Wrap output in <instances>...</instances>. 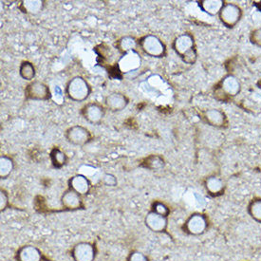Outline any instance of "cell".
I'll return each instance as SVG.
<instances>
[{
  "instance_id": "obj_1",
  "label": "cell",
  "mask_w": 261,
  "mask_h": 261,
  "mask_svg": "<svg viewBox=\"0 0 261 261\" xmlns=\"http://www.w3.org/2000/svg\"><path fill=\"white\" fill-rule=\"evenodd\" d=\"M173 48L186 64L193 65L197 61L198 55L192 35H180L173 42Z\"/></svg>"
},
{
  "instance_id": "obj_2",
  "label": "cell",
  "mask_w": 261,
  "mask_h": 261,
  "mask_svg": "<svg viewBox=\"0 0 261 261\" xmlns=\"http://www.w3.org/2000/svg\"><path fill=\"white\" fill-rule=\"evenodd\" d=\"M210 220L205 214L195 212L191 214L180 227L184 234L190 237H199L209 230Z\"/></svg>"
},
{
  "instance_id": "obj_3",
  "label": "cell",
  "mask_w": 261,
  "mask_h": 261,
  "mask_svg": "<svg viewBox=\"0 0 261 261\" xmlns=\"http://www.w3.org/2000/svg\"><path fill=\"white\" fill-rule=\"evenodd\" d=\"M91 93V88L82 76H75L66 86V94L71 101L81 103L86 101Z\"/></svg>"
},
{
  "instance_id": "obj_4",
  "label": "cell",
  "mask_w": 261,
  "mask_h": 261,
  "mask_svg": "<svg viewBox=\"0 0 261 261\" xmlns=\"http://www.w3.org/2000/svg\"><path fill=\"white\" fill-rule=\"evenodd\" d=\"M138 43L144 54L150 57L162 58L165 56L166 53L165 43L156 35H144L138 40Z\"/></svg>"
},
{
  "instance_id": "obj_5",
  "label": "cell",
  "mask_w": 261,
  "mask_h": 261,
  "mask_svg": "<svg viewBox=\"0 0 261 261\" xmlns=\"http://www.w3.org/2000/svg\"><path fill=\"white\" fill-rule=\"evenodd\" d=\"M96 255V245L89 241L76 243L70 251V256L73 261H94Z\"/></svg>"
},
{
  "instance_id": "obj_6",
  "label": "cell",
  "mask_w": 261,
  "mask_h": 261,
  "mask_svg": "<svg viewBox=\"0 0 261 261\" xmlns=\"http://www.w3.org/2000/svg\"><path fill=\"white\" fill-rule=\"evenodd\" d=\"M25 97L33 101H48L51 98V92L45 83L33 81L25 89Z\"/></svg>"
},
{
  "instance_id": "obj_7",
  "label": "cell",
  "mask_w": 261,
  "mask_h": 261,
  "mask_svg": "<svg viewBox=\"0 0 261 261\" xmlns=\"http://www.w3.org/2000/svg\"><path fill=\"white\" fill-rule=\"evenodd\" d=\"M65 137L69 144L77 146H84L92 140L90 130L82 125H74L68 128L65 133Z\"/></svg>"
},
{
  "instance_id": "obj_8",
  "label": "cell",
  "mask_w": 261,
  "mask_h": 261,
  "mask_svg": "<svg viewBox=\"0 0 261 261\" xmlns=\"http://www.w3.org/2000/svg\"><path fill=\"white\" fill-rule=\"evenodd\" d=\"M142 65V57L138 54L137 50H133L128 54L122 55L117 63L119 72L121 73H130L140 69Z\"/></svg>"
},
{
  "instance_id": "obj_9",
  "label": "cell",
  "mask_w": 261,
  "mask_h": 261,
  "mask_svg": "<svg viewBox=\"0 0 261 261\" xmlns=\"http://www.w3.org/2000/svg\"><path fill=\"white\" fill-rule=\"evenodd\" d=\"M144 225L155 234H165L167 232L168 218L150 210L144 218Z\"/></svg>"
},
{
  "instance_id": "obj_10",
  "label": "cell",
  "mask_w": 261,
  "mask_h": 261,
  "mask_svg": "<svg viewBox=\"0 0 261 261\" xmlns=\"http://www.w3.org/2000/svg\"><path fill=\"white\" fill-rule=\"evenodd\" d=\"M81 114L88 123L99 124L103 121L106 110L101 103H89L83 107Z\"/></svg>"
},
{
  "instance_id": "obj_11",
  "label": "cell",
  "mask_w": 261,
  "mask_h": 261,
  "mask_svg": "<svg viewBox=\"0 0 261 261\" xmlns=\"http://www.w3.org/2000/svg\"><path fill=\"white\" fill-rule=\"evenodd\" d=\"M220 19L226 27L233 28L241 20V9L233 3L224 4L221 9Z\"/></svg>"
},
{
  "instance_id": "obj_12",
  "label": "cell",
  "mask_w": 261,
  "mask_h": 261,
  "mask_svg": "<svg viewBox=\"0 0 261 261\" xmlns=\"http://www.w3.org/2000/svg\"><path fill=\"white\" fill-rule=\"evenodd\" d=\"M16 261H43L44 255L41 250L32 244L21 246L15 254Z\"/></svg>"
},
{
  "instance_id": "obj_13",
  "label": "cell",
  "mask_w": 261,
  "mask_h": 261,
  "mask_svg": "<svg viewBox=\"0 0 261 261\" xmlns=\"http://www.w3.org/2000/svg\"><path fill=\"white\" fill-rule=\"evenodd\" d=\"M61 204L63 208L67 211H76L82 209L84 207L82 196L71 189H68L63 193Z\"/></svg>"
},
{
  "instance_id": "obj_14",
  "label": "cell",
  "mask_w": 261,
  "mask_h": 261,
  "mask_svg": "<svg viewBox=\"0 0 261 261\" xmlns=\"http://www.w3.org/2000/svg\"><path fill=\"white\" fill-rule=\"evenodd\" d=\"M219 91L224 97L237 96L241 91V83L234 75H227L220 83Z\"/></svg>"
},
{
  "instance_id": "obj_15",
  "label": "cell",
  "mask_w": 261,
  "mask_h": 261,
  "mask_svg": "<svg viewBox=\"0 0 261 261\" xmlns=\"http://www.w3.org/2000/svg\"><path fill=\"white\" fill-rule=\"evenodd\" d=\"M69 189L73 190L81 196H87L90 192L91 182L88 177L82 174H77L69 179Z\"/></svg>"
},
{
  "instance_id": "obj_16",
  "label": "cell",
  "mask_w": 261,
  "mask_h": 261,
  "mask_svg": "<svg viewBox=\"0 0 261 261\" xmlns=\"http://www.w3.org/2000/svg\"><path fill=\"white\" fill-rule=\"evenodd\" d=\"M106 107L112 112L124 110L129 103V99L121 92H113L106 97Z\"/></svg>"
},
{
  "instance_id": "obj_17",
  "label": "cell",
  "mask_w": 261,
  "mask_h": 261,
  "mask_svg": "<svg viewBox=\"0 0 261 261\" xmlns=\"http://www.w3.org/2000/svg\"><path fill=\"white\" fill-rule=\"evenodd\" d=\"M204 187L209 196L213 198H218L224 194L225 191V182L219 176L212 175L207 177L204 180Z\"/></svg>"
},
{
  "instance_id": "obj_18",
  "label": "cell",
  "mask_w": 261,
  "mask_h": 261,
  "mask_svg": "<svg viewBox=\"0 0 261 261\" xmlns=\"http://www.w3.org/2000/svg\"><path fill=\"white\" fill-rule=\"evenodd\" d=\"M203 119L207 124L215 127H222L226 123L225 114L220 110H208L203 113Z\"/></svg>"
},
{
  "instance_id": "obj_19",
  "label": "cell",
  "mask_w": 261,
  "mask_h": 261,
  "mask_svg": "<svg viewBox=\"0 0 261 261\" xmlns=\"http://www.w3.org/2000/svg\"><path fill=\"white\" fill-rule=\"evenodd\" d=\"M115 46H116L118 51L120 54H122V55H124L130 53V51H133V50H136V48L139 46V43L135 37L126 35V36L121 37L116 42Z\"/></svg>"
},
{
  "instance_id": "obj_20",
  "label": "cell",
  "mask_w": 261,
  "mask_h": 261,
  "mask_svg": "<svg viewBox=\"0 0 261 261\" xmlns=\"http://www.w3.org/2000/svg\"><path fill=\"white\" fill-rule=\"evenodd\" d=\"M224 4L225 3L222 0H201L199 2L200 9L209 15L220 14Z\"/></svg>"
},
{
  "instance_id": "obj_21",
  "label": "cell",
  "mask_w": 261,
  "mask_h": 261,
  "mask_svg": "<svg viewBox=\"0 0 261 261\" xmlns=\"http://www.w3.org/2000/svg\"><path fill=\"white\" fill-rule=\"evenodd\" d=\"M45 7V1L43 0H25L21 2V11L28 14H38Z\"/></svg>"
},
{
  "instance_id": "obj_22",
  "label": "cell",
  "mask_w": 261,
  "mask_h": 261,
  "mask_svg": "<svg viewBox=\"0 0 261 261\" xmlns=\"http://www.w3.org/2000/svg\"><path fill=\"white\" fill-rule=\"evenodd\" d=\"M53 166L56 169H61L68 163V156L58 147H54L49 154Z\"/></svg>"
},
{
  "instance_id": "obj_23",
  "label": "cell",
  "mask_w": 261,
  "mask_h": 261,
  "mask_svg": "<svg viewBox=\"0 0 261 261\" xmlns=\"http://www.w3.org/2000/svg\"><path fill=\"white\" fill-rule=\"evenodd\" d=\"M14 162L13 159L6 155L0 157V178L1 179H7L8 177L14 171Z\"/></svg>"
},
{
  "instance_id": "obj_24",
  "label": "cell",
  "mask_w": 261,
  "mask_h": 261,
  "mask_svg": "<svg viewBox=\"0 0 261 261\" xmlns=\"http://www.w3.org/2000/svg\"><path fill=\"white\" fill-rule=\"evenodd\" d=\"M247 212L252 220L261 224V198H254L249 202Z\"/></svg>"
},
{
  "instance_id": "obj_25",
  "label": "cell",
  "mask_w": 261,
  "mask_h": 261,
  "mask_svg": "<svg viewBox=\"0 0 261 261\" xmlns=\"http://www.w3.org/2000/svg\"><path fill=\"white\" fill-rule=\"evenodd\" d=\"M19 74L26 81L34 80L36 74L34 64L29 61H23L19 67Z\"/></svg>"
},
{
  "instance_id": "obj_26",
  "label": "cell",
  "mask_w": 261,
  "mask_h": 261,
  "mask_svg": "<svg viewBox=\"0 0 261 261\" xmlns=\"http://www.w3.org/2000/svg\"><path fill=\"white\" fill-rule=\"evenodd\" d=\"M165 165V160L159 155H150L149 157L144 159V163L143 164L145 168L150 170H159L163 168Z\"/></svg>"
},
{
  "instance_id": "obj_27",
  "label": "cell",
  "mask_w": 261,
  "mask_h": 261,
  "mask_svg": "<svg viewBox=\"0 0 261 261\" xmlns=\"http://www.w3.org/2000/svg\"><path fill=\"white\" fill-rule=\"evenodd\" d=\"M151 211L159 214L161 216L166 217V218H168L169 215H170L169 207L167 206L163 201H160V200H156V201L153 202L151 206Z\"/></svg>"
},
{
  "instance_id": "obj_28",
  "label": "cell",
  "mask_w": 261,
  "mask_h": 261,
  "mask_svg": "<svg viewBox=\"0 0 261 261\" xmlns=\"http://www.w3.org/2000/svg\"><path fill=\"white\" fill-rule=\"evenodd\" d=\"M126 261H150L149 257L146 254L138 251V250H133L131 251L129 254L126 257Z\"/></svg>"
},
{
  "instance_id": "obj_29",
  "label": "cell",
  "mask_w": 261,
  "mask_h": 261,
  "mask_svg": "<svg viewBox=\"0 0 261 261\" xmlns=\"http://www.w3.org/2000/svg\"><path fill=\"white\" fill-rule=\"evenodd\" d=\"M10 204V199L7 191L3 188L0 189V212H4Z\"/></svg>"
},
{
  "instance_id": "obj_30",
  "label": "cell",
  "mask_w": 261,
  "mask_h": 261,
  "mask_svg": "<svg viewBox=\"0 0 261 261\" xmlns=\"http://www.w3.org/2000/svg\"><path fill=\"white\" fill-rule=\"evenodd\" d=\"M251 41L254 45L261 47V28L255 29L251 34Z\"/></svg>"
},
{
  "instance_id": "obj_31",
  "label": "cell",
  "mask_w": 261,
  "mask_h": 261,
  "mask_svg": "<svg viewBox=\"0 0 261 261\" xmlns=\"http://www.w3.org/2000/svg\"><path fill=\"white\" fill-rule=\"evenodd\" d=\"M103 184L108 186H117V179L112 174H106L103 176Z\"/></svg>"
},
{
  "instance_id": "obj_32",
  "label": "cell",
  "mask_w": 261,
  "mask_h": 261,
  "mask_svg": "<svg viewBox=\"0 0 261 261\" xmlns=\"http://www.w3.org/2000/svg\"><path fill=\"white\" fill-rule=\"evenodd\" d=\"M242 261H248V260H242Z\"/></svg>"
}]
</instances>
